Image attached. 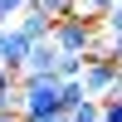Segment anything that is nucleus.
Here are the masks:
<instances>
[{
  "mask_svg": "<svg viewBox=\"0 0 122 122\" xmlns=\"http://www.w3.org/2000/svg\"><path fill=\"white\" fill-rule=\"evenodd\" d=\"M64 122H103V98H83L78 107H68Z\"/></svg>",
  "mask_w": 122,
  "mask_h": 122,
  "instance_id": "6",
  "label": "nucleus"
},
{
  "mask_svg": "<svg viewBox=\"0 0 122 122\" xmlns=\"http://www.w3.org/2000/svg\"><path fill=\"white\" fill-rule=\"evenodd\" d=\"M34 5H39V10H49V15L59 20V15H68V10H78V0H34Z\"/></svg>",
  "mask_w": 122,
  "mask_h": 122,
  "instance_id": "10",
  "label": "nucleus"
},
{
  "mask_svg": "<svg viewBox=\"0 0 122 122\" xmlns=\"http://www.w3.org/2000/svg\"><path fill=\"white\" fill-rule=\"evenodd\" d=\"M78 78H83V88H88L93 98H107V93H112V83H117V59H107V54H88Z\"/></svg>",
  "mask_w": 122,
  "mask_h": 122,
  "instance_id": "2",
  "label": "nucleus"
},
{
  "mask_svg": "<svg viewBox=\"0 0 122 122\" xmlns=\"http://www.w3.org/2000/svg\"><path fill=\"white\" fill-rule=\"evenodd\" d=\"M83 59H88V54H68V49H59L54 73H59V78H78V73H83Z\"/></svg>",
  "mask_w": 122,
  "mask_h": 122,
  "instance_id": "7",
  "label": "nucleus"
},
{
  "mask_svg": "<svg viewBox=\"0 0 122 122\" xmlns=\"http://www.w3.org/2000/svg\"><path fill=\"white\" fill-rule=\"evenodd\" d=\"M54 64H59V44H54V39H34L20 73H54Z\"/></svg>",
  "mask_w": 122,
  "mask_h": 122,
  "instance_id": "4",
  "label": "nucleus"
},
{
  "mask_svg": "<svg viewBox=\"0 0 122 122\" xmlns=\"http://www.w3.org/2000/svg\"><path fill=\"white\" fill-rule=\"evenodd\" d=\"M20 112L29 117H59V73H20Z\"/></svg>",
  "mask_w": 122,
  "mask_h": 122,
  "instance_id": "1",
  "label": "nucleus"
},
{
  "mask_svg": "<svg viewBox=\"0 0 122 122\" xmlns=\"http://www.w3.org/2000/svg\"><path fill=\"white\" fill-rule=\"evenodd\" d=\"M15 29H25L29 39H49V34H54V15L39 10V5H25V10L15 15Z\"/></svg>",
  "mask_w": 122,
  "mask_h": 122,
  "instance_id": "3",
  "label": "nucleus"
},
{
  "mask_svg": "<svg viewBox=\"0 0 122 122\" xmlns=\"http://www.w3.org/2000/svg\"><path fill=\"white\" fill-rule=\"evenodd\" d=\"M29 122H64V112H59V117H29Z\"/></svg>",
  "mask_w": 122,
  "mask_h": 122,
  "instance_id": "14",
  "label": "nucleus"
},
{
  "mask_svg": "<svg viewBox=\"0 0 122 122\" xmlns=\"http://www.w3.org/2000/svg\"><path fill=\"white\" fill-rule=\"evenodd\" d=\"M103 29H107V34H122V0H117V5L103 15Z\"/></svg>",
  "mask_w": 122,
  "mask_h": 122,
  "instance_id": "12",
  "label": "nucleus"
},
{
  "mask_svg": "<svg viewBox=\"0 0 122 122\" xmlns=\"http://www.w3.org/2000/svg\"><path fill=\"white\" fill-rule=\"evenodd\" d=\"M103 34H107V29H103ZM107 59L122 64V34H107Z\"/></svg>",
  "mask_w": 122,
  "mask_h": 122,
  "instance_id": "13",
  "label": "nucleus"
},
{
  "mask_svg": "<svg viewBox=\"0 0 122 122\" xmlns=\"http://www.w3.org/2000/svg\"><path fill=\"white\" fill-rule=\"evenodd\" d=\"M15 88H20V68L0 64V93H15Z\"/></svg>",
  "mask_w": 122,
  "mask_h": 122,
  "instance_id": "11",
  "label": "nucleus"
},
{
  "mask_svg": "<svg viewBox=\"0 0 122 122\" xmlns=\"http://www.w3.org/2000/svg\"><path fill=\"white\" fill-rule=\"evenodd\" d=\"M0 25H10V15H5V10H0Z\"/></svg>",
  "mask_w": 122,
  "mask_h": 122,
  "instance_id": "15",
  "label": "nucleus"
},
{
  "mask_svg": "<svg viewBox=\"0 0 122 122\" xmlns=\"http://www.w3.org/2000/svg\"><path fill=\"white\" fill-rule=\"evenodd\" d=\"M103 122H122V93H107L103 98Z\"/></svg>",
  "mask_w": 122,
  "mask_h": 122,
  "instance_id": "9",
  "label": "nucleus"
},
{
  "mask_svg": "<svg viewBox=\"0 0 122 122\" xmlns=\"http://www.w3.org/2000/svg\"><path fill=\"white\" fill-rule=\"evenodd\" d=\"M83 98H93V93L83 88V78H59V103H64V112H68V107H78Z\"/></svg>",
  "mask_w": 122,
  "mask_h": 122,
  "instance_id": "5",
  "label": "nucleus"
},
{
  "mask_svg": "<svg viewBox=\"0 0 122 122\" xmlns=\"http://www.w3.org/2000/svg\"><path fill=\"white\" fill-rule=\"evenodd\" d=\"M112 5H117V0H78V15H93V20H103Z\"/></svg>",
  "mask_w": 122,
  "mask_h": 122,
  "instance_id": "8",
  "label": "nucleus"
}]
</instances>
